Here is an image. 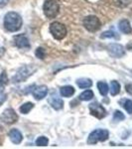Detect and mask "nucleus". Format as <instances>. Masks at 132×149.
I'll use <instances>...</instances> for the list:
<instances>
[{"label": "nucleus", "instance_id": "4be33fe9", "mask_svg": "<svg viewBox=\"0 0 132 149\" xmlns=\"http://www.w3.org/2000/svg\"><path fill=\"white\" fill-rule=\"evenodd\" d=\"M100 38L104 39V38H114V39H119V36L117 35V33L113 32V31H106L104 32L100 36Z\"/></svg>", "mask_w": 132, "mask_h": 149}, {"label": "nucleus", "instance_id": "7ed1b4c3", "mask_svg": "<svg viewBox=\"0 0 132 149\" xmlns=\"http://www.w3.org/2000/svg\"><path fill=\"white\" fill-rule=\"evenodd\" d=\"M43 10H44L45 15H46L48 18L52 19V18H55L58 14H59L60 6H59V4H58V2L55 1V0H47L44 3Z\"/></svg>", "mask_w": 132, "mask_h": 149}, {"label": "nucleus", "instance_id": "412c9836", "mask_svg": "<svg viewBox=\"0 0 132 149\" xmlns=\"http://www.w3.org/2000/svg\"><path fill=\"white\" fill-rule=\"evenodd\" d=\"M132 2V0H113L114 5H116L119 8H124L127 7Z\"/></svg>", "mask_w": 132, "mask_h": 149}, {"label": "nucleus", "instance_id": "dca6fc26", "mask_svg": "<svg viewBox=\"0 0 132 149\" xmlns=\"http://www.w3.org/2000/svg\"><path fill=\"white\" fill-rule=\"evenodd\" d=\"M76 85L81 88H88L92 86V81H90V79L83 78V79H79V80L76 81Z\"/></svg>", "mask_w": 132, "mask_h": 149}, {"label": "nucleus", "instance_id": "a211bd4d", "mask_svg": "<svg viewBox=\"0 0 132 149\" xmlns=\"http://www.w3.org/2000/svg\"><path fill=\"white\" fill-rule=\"evenodd\" d=\"M97 88H98V91H99L100 95H104V97L106 95L107 93H108V86H107V84L104 83V81H98Z\"/></svg>", "mask_w": 132, "mask_h": 149}, {"label": "nucleus", "instance_id": "6ab92c4d", "mask_svg": "<svg viewBox=\"0 0 132 149\" xmlns=\"http://www.w3.org/2000/svg\"><path fill=\"white\" fill-rule=\"evenodd\" d=\"M92 97H93V93H92V91H90V90L85 91V92L81 93L80 95V100H85V102L90 100Z\"/></svg>", "mask_w": 132, "mask_h": 149}, {"label": "nucleus", "instance_id": "9d476101", "mask_svg": "<svg viewBox=\"0 0 132 149\" xmlns=\"http://www.w3.org/2000/svg\"><path fill=\"white\" fill-rule=\"evenodd\" d=\"M14 44L19 49H28L30 48V43H29L28 38L25 35H17L14 37Z\"/></svg>", "mask_w": 132, "mask_h": 149}, {"label": "nucleus", "instance_id": "4468645a", "mask_svg": "<svg viewBox=\"0 0 132 149\" xmlns=\"http://www.w3.org/2000/svg\"><path fill=\"white\" fill-rule=\"evenodd\" d=\"M118 28L122 33H124V34H130L132 32L130 23H129V21L126 20V19H123V20H121L120 22H119Z\"/></svg>", "mask_w": 132, "mask_h": 149}, {"label": "nucleus", "instance_id": "f3484780", "mask_svg": "<svg viewBox=\"0 0 132 149\" xmlns=\"http://www.w3.org/2000/svg\"><path fill=\"white\" fill-rule=\"evenodd\" d=\"M119 92H120V85H119V83L116 81H112L110 83V93H111V95H118Z\"/></svg>", "mask_w": 132, "mask_h": 149}, {"label": "nucleus", "instance_id": "1a4fd4ad", "mask_svg": "<svg viewBox=\"0 0 132 149\" xmlns=\"http://www.w3.org/2000/svg\"><path fill=\"white\" fill-rule=\"evenodd\" d=\"M107 50H108L110 56L113 58H121L125 55L123 46H121L119 44H115V43L109 44L108 47H107Z\"/></svg>", "mask_w": 132, "mask_h": 149}, {"label": "nucleus", "instance_id": "7c9ffc66", "mask_svg": "<svg viewBox=\"0 0 132 149\" xmlns=\"http://www.w3.org/2000/svg\"><path fill=\"white\" fill-rule=\"evenodd\" d=\"M126 49L132 52V41H130V42H129L128 44L126 45Z\"/></svg>", "mask_w": 132, "mask_h": 149}, {"label": "nucleus", "instance_id": "5701e85b", "mask_svg": "<svg viewBox=\"0 0 132 149\" xmlns=\"http://www.w3.org/2000/svg\"><path fill=\"white\" fill-rule=\"evenodd\" d=\"M7 81H8V78H7L6 72L3 71L0 76V90H2L7 85Z\"/></svg>", "mask_w": 132, "mask_h": 149}, {"label": "nucleus", "instance_id": "f03ea898", "mask_svg": "<svg viewBox=\"0 0 132 149\" xmlns=\"http://www.w3.org/2000/svg\"><path fill=\"white\" fill-rule=\"evenodd\" d=\"M37 71V69L34 66H23L17 71V73L15 74V76L12 78V81L15 84L21 83V81H26L29 77H31L35 72Z\"/></svg>", "mask_w": 132, "mask_h": 149}, {"label": "nucleus", "instance_id": "c85d7f7f", "mask_svg": "<svg viewBox=\"0 0 132 149\" xmlns=\"http://www.w3.org/2000/svg\"><path fill=\"white\" fill-rule=\"evenodd\" d=\"M125 88H126V92L128 93L130 95H132V84H128V85H126Z\"/></svg>", "mask_w": 132, "mask_h": 149}, {"label": "nucleus", "instance_id": "a878e982", "mask_svg": "<svg viewBox=\"0 0 132 149\" xmlns=\"http://www.w3.org/2000/svg\"><path fill=\"white\" fill-rule=\"evenodd\" d=\"M124 119H125V116H124V114L122 113L121 111H119V110L114 111V113H113L114 121H121V120H124Z\"/></svg>", "mask_w": 132, "mask_h": 149}, {"label": "nucleus", "instance_id": "2eb2a0df", "mask_svg": "<svg viewBox=\"0 0 132 149\" xmlns=\"http://www.w3.org/2000/svg\"><path fill=\"white\" fill-rule=\"evenodd\" d=\"M60 93H61L62 97H69L75 93V88L71 86H63V88H61V90H60Z\"/></svg>", "mask_w": 132, "mask_h": 149}, {"label": "nucleus", "instance_id": "cd10ccee", "mask_svg": "<svg viewBox=\"0 0 132 149\" xmlns=\"http://www.w3.org/2000/svg\"><path fill=\"white\" fill-rule=\"evenodd\" d=\"M7 100V95L3 92H0V107L5 102V100Z\"/></svg>", "mask_w": 132, "mask_h": 149}, {"label": "nucleus", "instance_id": "39448f33", "mask_svg": "<svg viewBox=\"0 0 132 149\" xmlns=\"http://www.w3.org/2000/svg\"><path fill=\"white\" fill-rule=\"evenodd\" d=\"M50 32L56 40H62L67 36V28L60 22H53L50 25Z\"/></svg>", "mask_w": 132, "mask_h": 149}, {"label": "nucleus", "instance_id": "393cba45", "mask_svg": "<svg viewBox=\"0 0 132 149\" xmlns=\"http://www.w3.org/2000/svg\"><path fill=\"white\" fill-rule=\"evenodd\" d=\"M35 55H36V57L39 58L40 60H43V59H45V56H46V51H45L44 48L40 47V48H38V49L36 50Z\"/></svg>", "mask_w": 132, "mask_h": 149}, {"label": "nucleus", "instance_id": "423d86ee", "mask_svg": "<svg viewBox=\"0 0 132 149\" xmlns=\"http://www.w3.org/2000/svg\"><path fill=\"white\" fill-rule=\"evenodd\" d=\"M83 26L90 32H95V31H97L100 28L101 23H100L99 19L97 16L90 15L83 19Z\"/></svg>", "mask_w": 132, "mask_h": 149}, {"label": "nucleus", "instance_id": "f257e3e1", "mask_svg": "<svg viewBox=\"0 0 132 149\" xmlns=\"http://www.w3.org/2000/svg\"><path fill=\"white\" fill-rule=\"evenodd\" d=\"M22 18L16 12H8L4 17V28L9 32H17L22 27Z\"/></svg>", "mask_w": 132, "mask_h": 149}, {"label": "nucleus", "instance_id": "ddd939ff", "mask_svg": "<svg viewBox=\"0 0 132 149\" xmlns=\"http://www.w3.org/2000/svg\"><path fill=\"white\" fill-rule=\"evenodd\" d=\"M9 137H10V140L13 142L14 144H19L21 143L23 139V135L18 129H11L10 132H9Z\"/></svg>", "mask_w": 132, "mask_h": 149}, {"label": "nucleus", "instance_id": "f8f14e48", "mask_svg": "<svg viewBox=\"0 0 132 149\" xmlns=\"http://www.w3.org/2000/svg\"><path fill=\"white\" fill-rule=\"evenodd\" d=\"M49 103L51 104V107L53 109H56V110L62 109L64 107L63 100L60 98L59 97H57V95H52V97L49 98Z\"/></svg>", "mask_w": 132, "mask_h": 149}, {"label": "nucleus", "instance_id": "6e6552de", "mask_svg": "<svg viewBox=\"0 0 132 149\" xmlns=\"http://www.w3.org/2000/svg\"><path fill=\"white\" fill-rule=\"evenodd\" d=\"M90 114L95 117H97V118H99V119L104 118L105 115H106V110L104 109V107L97 102L90 103Z\"/></svg>", "mask_w": 132, "mask_h": 149}, {"label": "nucleus", "instance_id": "bb28decb", "mask_svg": "<svg viewBox=\"0 0 132 149\" xmlns=\"http://www.w3.org/2000/svg\"><path fill=\"white\" fill-rule=\"evenodd\" d=\"M123 107L126 109V111L129 114H132V100H126L123 103Z\"/></svg>", "mask_w": 132, "mask_h": 149}, {"label": "nucleus", "instance_id": "20e7f679", "mask_svg": "<svg viewBox=\"0 0 132 149\" xmlns=\"http://www.w3.org/2000/svg\"><path fill=\"white\" fill-rule=\"evenodd\" d=\"M109 132L106 129H97V130L92 131L90 134L88 138V144H97V142H102L105 141L106 139H108Z\"/></svg>", "mask_w": 132, "mask_h": 149}, {"label": "nucleus", "instance_id": "c756f323", "mask_svg": "<svg viewBox=\"0 0 132 149\" xmlns=\"http://www.w3.org/2000/svg\"><path fill=\"white\" fill-rule=\"evenodd\" d=\"M9 0H0V8H3L8 4Z\"/></svg>", "mask_w": 132, "mask_h": 149}, {"label": "nucleus", "instance_id": "2f4dec72", "mask_svg": "<svg viewBox=\"0 0 132 149\" xmlns=\"http://www.w3.org/2000/svg\"><path fill=\"white\" fill-rule=\"evenodd\" d=\"M131 74H132V71H131Z\"/></svg>", "mask_w": 132, "mask_h": 149}, {"label": "nucleus", "instance_id": "b1692460", "mask_svg": "<svg viewBox=\"0 0 132 149\" xmlns=\"http://www.w3.org/2000/svg\"><path fill=\"white\" fill-rule=\"evenodd\" d=\"M48 143H49V139L45 137V136H40L36 140V145L37 146H47Z\"/></svg>", "mask_w": 132, "mask_h": 149}, {"label": "nucleus", "instance_id": "aec40b11", "mask_svg": "<svg viewBox=\"0 0 132 149\" xmlns=\"http://www.w3.org/2000/svg\"><path fill=\"white\" fill-rule=\"evenodd\" d=\"M33 107H34V104H33L32 102H26V103H24L23 105H21L19 110H20L21 113L27 114L28 112L33 109Z\"/></svg>", "mask_w": 132, "mask_h": 149}, {"label": "nucleus", "instance_id": "0eeeda50", "mask_svg": "<svg viewBox=\"0 0 132 149\" xmlns=\"http://www.w3.org/2000/svg\"><path fill=\"white\" fill-rule=\"evenodd\" d=\"M1 121L5 124H13L18 120V115L12 109H7L3 111L0 117Z\"/></svg>", "mask_w": 132, "mask_h": 149}, {"label": "nucleus", "instance_id": "9b49d317", "mask_svg": "<svg viewBox=\"0 0 132 149\" xmlns=\"http://www.w3.org/2000/svg\"><path fill=\"white\" fill-rule=\"evenodd\" d=\"M47 95H48V88L46 86H39L37 88H35L34 91H33V97L37 100H43Z\"/></svg>", "mask_w": 132, "mask_h": 149}]
</instances>
